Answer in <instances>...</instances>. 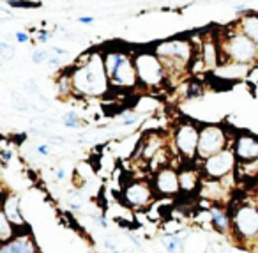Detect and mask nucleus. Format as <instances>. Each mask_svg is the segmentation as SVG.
Returning <instances> with one entry per match:
<instances>
[{"instance_id":"obj_25","label":"nucleus","mask_w":258,"mask_h":253,"mask_svg":"<svg viewBox=\"0 0 258 253\" xmlns=\"http://www.w3.org/2000/svg\"><path fill=\"white\" fill-rule=\"evenodd\" d=\"M62 122H64L69 129H75V128H78L80 119L75 112H67V113H64V117H62Z\"/></svg>"},{"instance_id":"obj_1","label":"nucleus","mask_w":258,"mask_h":253,"mask_svg":"<svg viewBox=\"0 0 258 253\" xmlns=\"http://www.w3.org/2000/svg\"><path fill=\"white\" fill-rule=\"evenodd\" d=\"M69 71L73 90L78 98H105L112 90L103 58V48L88 50L80 55Z\"/></svg>"},{"instance_id":"obj_2","label":"nucleus","mask_w":258,"mask_h":253,"mask_svg":"<svg viewBox=\"0 0 258 253\" xmlns=\"http://www.w3.org/2000/svg\"><path fill=\"white\" fill-rule=\"evenodd\" d=\"M154 54L161 58L167 67L170 84L182 78L186 73H191V66L197 58V43L189 37H170L163 39L152 46Z\"/></svg>"},{"instance_id":"obj_31","label":"nucleus","mask_w":258,"mask_h":253,"mask_svg":"<svg viewBox=\"0 0 258 253\" xmlns=\"http://www.w3.org/2000/svg\"><path fill=\"white\" fill-rule=\"evenodd\" d=\"M35 151L39 152V154H43V156H48L50 154V147L46 145V143H41V145L35 147Z\"/></svg>"},{"instance_id":"obj_9","label":"nucleus","mask_w":258,"mask_h":253,"mask_svg":"<svg viewBox=\"0 0 258 253\" xmlns=\"http://www.w3.org/2000/svg\"><path fill=\"white\" fill-rule=\"evenodd\" d=\"M200 170L205 179H216V181L228 179L237 170V158L233 154V149L228 147V149H223V151L201 160Z\"/></svg>"},{"instance_id":"obj_20","label":"nucleus","mask_w":258,"mask_h":253,"mask_svg":"<svg viewBox=\"0 0 258 253\" xmlns=\"http://www.w3.org/2000/svg\"><path fill=\"white\" fill-rule=\"evenodd\" d=\"M57 92L58 98H69L71 94H75L73 90V80H71V71H64L57 78Z\"/></svg>"},{"instance_id":"obj_11","label":"nucleus","mask_w":258,"mask_h":253,"mask_svg":"<svg viewBox=\"0 0 258 253\" xmlns=\"http://www.w3.org/2000/svg\"><path fill=\"white\" fill-rule=\"evenodd\" d=\"M152 186L159 197H179L180 195V181H179V170L168 165L163 169L156 170L152 177Z\"/></svg>"},{"instance_id":"obj_21","label":"nucleus","mask_w":258,"mask_h":253,"mask_svg":"<svg viewBox=\"0 0 258 253\" xmlns=\"http://www.w3.org/2000/svg\"><path fill=\"white\" fill-rule=\"evenodd\" d=\"M163 248L167 250L168 253H180L182 252V237L179 234H167L163 237Z\"/></svg>"},{"instance_id":"obj_29","label":"nucleus","mask_w":258,"mask_h":253,"mask_svg":"<svg viewBox=\"0 0 258 253\" xmlns=\"http://www.w3.org/2000/svg\"><path fill=\"white\" fill-rule=\"evenodd\" d=\"M62 64V60H60V55H57V54H53V50H52V55H50V58L46 60V66L48 67H58Z\"/></svg>"},{"instance_id":"obj_28","label":"nucleus","mask_w":258,"mask_h":253,"mask_svg":"<svg viewBox=\"0 0 258 253\" xmlns=\"http://www.w3.org/2000/svg\"><path fill=\"white\" fill-rule=\"evenodd\" d=\"M14 41L20 43V45H23V43H29V41H30V36H29V32L25 30H18L14 32Z\"/></svg>"},{"instance_id":"obj_16","label":"nucleus","mask_w":258,"mask_h":253,"mask_svg":"<svg viewBox=\"0 0 258 253\" xmlns=\"http://www.w3.org/2000/svg\"><path fill=\"white\" fill-rule=\"evenodd\" d=\"M209 220L210 225L216 232L219 234H228L232 228V222H230V211L225 207L223 204H214L209 211Z\"/></svg>"},{"instance_id":"obj_3","label":"nucleus","mask_w":258,"mask_h":253,"mask_svg":"<svg viewBox=\"0 0 258 253\" xmlns=\"http://www.w3.org/2000/svg\"><path fill=\"white\" fill-rule=\"evenodd\" d=\"M218 41L221 48V58L225 64L232 66H255L258 64V45L235 27V23L228 25L223 30H218Z\"/></svg>"},{"instance_id":"obj_32","label":"nucleus","mask_w":258,"mask_h":253,"mask_svg":"<svg viewBox=\"0 0 258 253\" xmlns=\"http://www.w3.org/2000/svg\"><path fill=\"white\" fill-rule=\"evenodd\" d=\"M138 119H140V117H138V115L126 117V119L122 120V126H131V124H135V122H138Z\"/></svg>"},{"instance_id":"obj_22","label":"nucleus","mask_w":258,"mask_h":253,"mask_svg":"<svg viewBox=\"0 0 258 253\" xmlns=\"http://www.w3.org/2000/svg\"><path fill=\"white\" fill-rule=\"evenodd\" d=\"M52 55V48H35L32 52V64L39 66V64H46V60Z\"/></svg>"},{"instance_id":"obj_12","label":"nucleus","mask_w":258,"mask_h":253,"mask_svg":"<svg viewBox=\"0 0 258 253\" xmlns=\"http://www.w3.org/2000/svg\"><path fill=\"white\" fill-rule=\"evenodd\" d=\"M197 57L201 60L205 69H216V67L223 66L221 48H219L218 41V30L209 32V34L201 37L200 45H197Z\"/></svg>"},{"instance_id":"obj_5","label":"nucleus","mask_w":258,"mask_h":253,"mask_svg":"<svg viewBox=\"0 0 258 253\" xmlns=\"http://www.w3.org/2000/svg\"><path fill=\"white\" fill-rule=\"evenodd\" d=\"M138 84L142 89L147 90H159L170 85L167 67L163 66L161 58L154 54V50H138L133 52Z\"/></svg>"},{"instance_id":"obj_34","label":"nucleus","mask_w":258,"mask_h":253,"mask_svg":"<svg viewBox=\"0 0 258 253\" xmlns=\"http://www.w3.org/2000/svg\"><path fill=\"white\" fill-rule=\"evenodd\" d=\"M235 13L239 14V16H241V14L250 13V9H248V7H246V5H237V7H235Z\"/></svg>"},{"instance_id":"obj_18","label":"nucleus","mask_w":258,"mask_h":253,"mask_svg":"<svg viewBox=\"0 0 258 253\" xmlns=\"http://www.w3.org/2000/svg\"><path fill=\"white\" fill-rule=\"evenodd\" d=\"M0 253H37V250H35V244L30 237L20 235V237H14V239L2 244Z\"/></svg>"},{"instance_id":"obj_7","label":"nucleus","mask_w":258,"mask_h":253,"mask_svg":"<svg viewBox=\"0 0 258 253\" xmlns=\"http://www.w3.org/2000/svg\"><path fill=\"white\" fill-rule=\"evenodd\" d=\"M198 138H200V124L191 119L180 120L172 133V145L175 154L184 163H195L198 152Z\"/></svg>"},{"instance_id":"obj_26","label":"nucleus","mask_w":258,"mask_h":253,"mask_svg":"<svg viewBox=\"0 0 258 253\" xmlns=\"http://www.w3.org/2000/svg\"><path fill=\"white\" fill-rule=\"evenodd\" d=\"M23 90L29 94H35V96H41L39 92V87H37V82L35 80H27L25 84H23Z\"/></svg>"},{"instance_id":"obj_23","label":"nucleus","mask_w":258,"mask_h":253,"mask_svg":"<svg viewBox=\"0 0 258 253\" xmlns=\"http://www.w3.org/2000/svg\"><path fill=\"white\" fill-rule=\"evenodd\" d=\"M9 7H41V2H32V0H5Z\"/></svg>"},{"instance_id":"obj_33","label":"nucleus","mask_w":258,"mask_h":253,"mask_svg":"<svg viewBox=\"0 0 258 253\" xmlns=\"http://www.w3.org/2000/svg\"><path fill=\"white\" fill-rule=\"evenodd\" d=\"M55 177H57V181H64V179L67 177V173L64 169H57L55 170Z\"/></svg>"},{"instance_id":"obj_8","label":"nucleus","mask_w":258,"mask_h":253,"mask_svg":"<svg viewBox=\"0 0 258 253\" xmlns=\"http://www.w3.org/2000/svg\"><path fill=\"white\" fill-rule=\"evenodd\" d=\"M233 137L230 135L225 126L221 124H203L200 126V138H198V152L197 160L201 161L216 154V152L223 151L232 147Z\"/></svg>"},{"instance_id":"obj_27","label":"nucleus","mask_w":258,"mask_h":253,"mask_svg":"<svg viewBox=\"0 0 258 253\" xmlns=\"http://www.w3.org/2000/svg\"><path fill=\"white\" fill-rule=\"evenodd\" d=\"M53 34H55V30H46V28H41V30H37V37H35V41L43 45V43H46V41H48Z\"/></svg>"},{"instance_id":"obj_19","label":"nucleus","mask_w":258,"mask_h":253,"mask_svg":"<svg viewBox=\"0 0 258 253\" xmlns=\"http://www.w3.org/2000/svg\"><path fill=\"white\" fill-rule=\"evenodd\" d=\"M4 213L9 218V222L13 223H23L22 213H20V202H18L16 197H9L4 204Z\"/></svg>"},{"instance_id":"obj_17","label":"nucleus","mask_w":258,"mask_h":253,"mask_svg":"<svg viewBox=\"0 0 258 253\" xmlns=\"http://www.w3.org/2000/svg\"><path fill=\"white\" fill-rule=\"evenodd\" d=\"M233 23H235V27L239 30L244 32L246 36L250 37V39H253L258 45V13L250 11V13L241 14Z\"/></svg>"},{"instance_id":"obj_13","label":"nucleus","mask_w":258,"mask_h":253,"mask_svg":"<svg viewBox=\"0 0 258 253\" xmlns=\"http://www.w3.org/2000/svg\"><path fill=\"white\" fill-rule=\"evenodd\" d=\"M233 154L237 158V163H251L258 160V137L250 131L237 133L232 140Z\"/></svg>"},{"instance_id":"obj_10","label":"nucleus","mask_w":258,"mask_h":253,"mask_svg":"<svg viewBox=\"0 0 258 253\" xmlns=\"http://www.w3.org/2000/svg\"><path fill=\"white\" fill-rule=\"evenodd\" d=\"M156 190H154L152 182L145 181V179H135V181L127 182L122 188V198L129 207L133 209H147L156 202Z\"/></svg>"},{"instance_id":"obj_30","label":"nucleus","mask_w":258,"mask_h":253,"mask_svg":"<svg viewBox=\"0 0 258 253\" xmlns=\"http://www.w3.org/2000/svg\"><path fill=\"white\" fill-rule=\"evenodd\" d=\"M94 22H96L94 16H80L78 18V23H82V25H92Z\"/></svg>"},{"instance_id":"obj_15","label":"nucleus","mask_w":258,"mask_h":253,"mask_svg":"<svg viewBox=\"0 0 258 253\" xmlns=\"http://www.w3.org/2000/svg\"><path fill=\"white\" fill-rule=\"evenodd\" d=\"M179 181H180V193L193 195V193L200 191L203 173H201L200 167L197 169V167H193V163H188L179 170Z\"/></svg>"},{"instance_id":"obj_4","label":"nucleus","mask_w":258,"mask_h":253,"mask_svg":"<svg viewBox=\"0 0 258 253\" xmlns=\"http://www.w3.org/2000/svg\"><path fill=\"white\" fill-rule=\"evenodd\" d=\"M103 58H105L106 75L110 78L112 89L135 90L140 87L133 52L122 46H106L103 48Z\"/></svg>"},{"instance_id":"obj_24","label":"nucleus","mask_w":258,"mask_h":253,"mask_svg":"<svg viewBox=\"0 0 258 253\" xmlns=\"http://www.w3.org/2000/svg\"><path fill=\"white\" fill-rule=\"evenodd\" d=\"M0 57H2V62L11 60L14 57V46L11 43H0Z\"/></svg>"},{"instance_id":"obj_35","label":"nucleus","mask_w":258,"mask_h":253,"mask_svg":"<svg viewBox=\"0 0 258 253\" xmlns=\"http://www.w3.org/2000/svg\"><path fill=\"white\" fill-rule=\"evenodd\" d=\"M112 253H120V252H118V250H114V252H112Z\"/></svg>"},{"instance_id":"obj_14","label":"nucleus","mask_w":258,"mask_h":253,"mask_svg":"<svg viewBox=\"0 0 258 253\" xmlns=\"http://www.w3.org/2000/svg\"><path fill=\"white\" fill-rule=\"evenodd\" d=\"M167 147H168L167 138L163 137L159 131H149V133L140 140L136 152H138V156H140L142 160L150 163V160H152L154 156L159 154V152H161L163 149H167Z\"/></svg>"},{"instance_id":"obj_6","label":"nucleus","mask_w":258,"mask_h":253,"mask_svg":"<svg viewBox=\"0 0 258 253\" xmlns=\"http://www.w3.org/2000/svg\"><path fill=\"white\" fill-rule=\"evenodd\" d=\"M230 222H232L233 239L239 243H257L258 241V202L241 200L239 204L230 207Z\"/></svg>"}]
</instances>
